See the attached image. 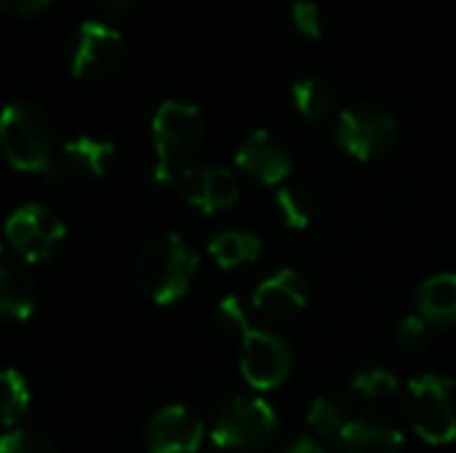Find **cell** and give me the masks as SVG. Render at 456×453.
<instances>
[{
	"instance_id": "1",
	"label": "cell",
	"mask_w": 456,
	"mask_h": 453,
	"mask_svg": "<svg viewBox=\"0 0 456 453\" xmlns=\"http://www.w3.org/2000/svg\"><path fill=\"white\" fill-rule=\"evenodd\" d=\"M0 152L11 168L56 179V136L51 117L27 101L0 109Z\"/></svg>"
},
{
	"instance_id": "2",
	"label": "cell",
	"mask_w": 456,
	"mask_h": 453,
	"mask_svg": "<svg viewBox=\"0 0 456 453\" xmlns=\"http://www.w3.org/2000/svg\"><path fill=\"white\" fill-rule=\"evenodd\" d=\"M195 272L198 256L176 232L152 238L136 259V283L155 304L179 302L190 291Z\"/></svg>"
},
{
	"instance_id": "3",
	"label": "cell",
	"mask_w": 456,
	"mask_h": 453,
	"mask_svg": "<svg viewBox=\"0 0 456 453\" xmlns=\"http://www.w3.org/2000/svg\"><path fill=\"white\" fill-rule=\"evenodd\" d=\"M206 123L203 112L179 99H168L158 107L152 117V147H155V166L152 179L158 184H171L176 171H184V163L195 158L203 144Z\"/></svg>"
},
{
	"instance_id": "4",
	"label": "cell",
	"mask_w": 456,
	"mask_h": 453,
	"mask_svg": "<svg viewBox=\"0 0 456 453\" xmlns=\"http://www.w3.org/2000/svg\"><path fill=\"white\" fill-rule=\"evenodd\" d=\"M406 414L417 435L430 446L456 441V382L441 374H425L406 390Z\"/></svg>"
},
{
	"instance_id": "5",
	"label": "cell",
	"mask_w": 456,
	"mask_h": 453,
	"mask_svg": "<svg viewBox=\"0 0 456 453\" xmlns=\"http://www.w3.org/2000/svg\"><path fill=\"white\" fill-rule=\"evenodd\" d=\"M275 427H278V417L267 400L238 395L219 406L211 425V441L219 449L254 451L273 438Z\"/></svg>"
},
{
	"instance_id": "6",
	"label": "cell",
	"mask_w": 456,
	"mask_h": 453,
	"mask_svg": "<svg viewBox=\"0 0 456 453\" xmlns=\"http://www.w3.org/2000/svg\"><path fill=\"white\" fill-rule=\"evenodd\" d=\"M334 136H337V144L347 155L358 160H377L395 144L398 123L382 107L358 104V107L342 109Z\"/></svg>"
},
{
	"instance_id": "7",
	"label": "cell",
	"mask_w": 456,
	"mask_h": 453,
	"mask_svg": "<svg viewBox=\"0 0 456 453\" xmlns=\"http://www.w3.org/2000/svg\"><path fill=\"white\" fill-rule=\"evenodd\" d=\"M67 235L64 222L40 203H27L16 208L5 222V238L11 248L29 264L45 262L61 246Z\"/></svg>"
},
{
	"instance_id": "8",
	"label": "cell",
	"mask_w": 456,
	"mask_h": 453,
	"mask_svg": "<svg viewBox=\"0 0 456 453\" xmlns=\"http://www.w3.org/2000/svg\"><path fill=\"white\" fill-rule=\"evenodd\" d=\"M123 53V35L107 21L88 19L75 32L69 51V72L75 80H102L118 69Z\"/></svg>"
},
{
	"instance_id": "9",
	"label": "cell",
	"mask_w": 456,
	"mask_h": 453,
	"mask_svg": "<svg viewBox=\"0 0 456 453\" xmlns=\"http://www.w3.org/2000/svg\"><path fill=\"white\" fill-rule=\"evenodd\" d=\"M294 368V352L289 342L273 331L251 328L240 339V374L254 390L281 387Z\"/></svg>"
},
{
	"instance_id": "10",
	"label": "cell",
	"mask_w": 456,
	"mask_h": 453,
	"mask_svg": "<svg viewBox=\"0 0 456 453\" xmlns=\"http://www.w3.org/2000/svg\"><path fill=\"white\" fill-rule=\"evenodd\" d=\"M235 166L248 174L251 179H256L259 184L267 187H278L286 182V176L291 174V152L289 147L267 128H256L251 131L235 150Z\"/></svg>"
},
{
	"instance_id": "11",
	"label": "cell",
	"mask_w": 456,
	"mask_h": 453,
	"mask_svg": "<svg viewBox=\"0 0 456 453\" xmlns=\"http://www.w3.org/2000/svg\"><path fill=\"white\" fill-rule=\"evenodd\" d=\"M184 200L200 214L227 211L238 203L240 187L230 168L222 166H192L179 174Z\"/></svg>"
},
{
	"instance_id": "12",
	"label": "cell",
	"mask_w": 456,
	"mask_h": 453,
	"mask_svg": "<svg viewBox=\"0 0 456 453\" xmlns=\"http://www.w3.org/2000/svg\"><path fill=\"white\" fill-rule=\"evenodd\" d=\"M144 441L150 453H195L203 443V425L184 406H166L147 422Z\"/></svg>"
},
{
	"instance_id": "13",
	"label": "cell",
	"mask_w": 456,
	"mask_h": 453,
	"mask_svg": "<svg viewBox=\"0 0 456 453\" xmlns=\"http://www.w3.org/2000/svg\"><path fill=\"white\" fill-rule=\"evenodd\" d=\"M310 299V286H307V278L294 270V267H286V270H278L273 272L270 278H265L256 291H254V310L267 318V320H289L294 318L297 312L305 310Z\"/></svg>"
},
{
	"instance_id": "14",
	"label": "cell",
	"mask_w": 456,
	"mask_h": 453,
	"mask_svg": "<svg viewBox=\"0 0 456 453\" xmlns=\"http://www.w3.org/2000/svg\"><path fill=\"white\" fill-rule=\"evenodd\" d=\"M403 446V433L377 417L347 419L345 430L334 441V449L339 453H401Z\"/></svg>"
},
{
	"instance_id": "15",
	"label": "cell",
	"mask_w": 456,
	"mask_h": 453,
	"mask_svg": "<svg viewBox=\"0 0 456 453\" xmlns=\"http://www.w3.org/2000/svg\"><path fill=\"white\" fill-rule=\"evenodd\" d=\"M417 307L419 315L430 326H449L456 320V275L441 272L428 278L417 288Z\"/></svg>"
},
{
	"instance_id": "16",
	"label": "cell",
	"mask_w": 456,
	"mask_h": 453,
	"mask_svg": "<svg viewBox=\"0 0 456 453\" xmlns=\"http://www.w3.org/2000/svg\"><path fill=\"white\" fill-rule=\"evenodd\" d=\"M64 166L80 176H104L115 160V144L99 136H75L61 150Z\"/></svg>"
},
{
	"instance_id": "17",
	"label": "cell",
	"mask_w": 456,
	"mask_h": 453,
	"mask_svg": "<svg viewBox=\"0 0 456 453\" xmlns=\"http://www.w3.org/2000/svg\"><path fill=\"white\" fill-rule=\"evenodd\" d=\"M259 251L262 243L248 230H224L216 232L208 243V254L222 270H238L243 264H251L259 259Z\"/></svg>"
},
{
	"instance_id": "18",
	"label": "cell",
	"mask_w": 456,
	"mask_h": 453,
	"mask_svg": "<svg viewBox=\"0 0 456 453\" xmlns=\"http://www.w3.org/2000/svg\"><path fill=\"white\" fill-rule=\"evenodd\" d=\"M35 312L32 283L13 267L0 264V318L27 320Z\"/></svg>"
},
{
	"instance_id": "19",
	"label": "cell",
	"mask_w": 456,
	"mask_h": 453,
	"mask_svg": "<svg viewBox=\"0 0 456 453\" xmlns=\"http://www.w3.org/2000/svg\"><path fill=\"white\" fill-rule=\"evenodd\" d=\"M291 96H294L297 109L313 123L326 120L329 112L334 109V88L323 75H302V77H297L294 85H291Z\"/></svg>"
},
{
	"instance_id": "20",
	"label": "cell",
	"mask_w": 456,
	"mask_h": 453,
	"mask_svg": "<svg viewBox=\"0 0 456 453\" xmlns=\"http://www.w3.org/2000/svg\"><path fill=\"white\" fill-rule=\"evenodd\" d=\"M275 206L289 230H307L315 216V200L307 190L286 184L275 192Z\"/></svg>"
},
{
	"instance_id": "21",
	"label": "cell",
	"mask_w": 456,
	"mask_h": 453,
	"mask_svg": "<svg viewBox=\"0 0 456 453\" xmlns=\"http://www.w3.org/2000/svg\"><path fill=\"white\" fill-rule=\"evenodd\" d=\"M29 409V387L21 374L3 368L0 371V425L13 427Z\"/></svg>"
},
{
	"instance_id": "22",
	"label": "cell",
	"mask_w": 456,
	"mask_h": 453,
	"mask_svg": "<svg viewBox=\"0 0 456 453\" xmlns=\"http://www.w3.org/2000/svg\"><path fill=\"white\" fill-rule=\"evenodd\" d=\"M350 387L358 398H363L369 403H382L398 392V376L382 366H366V368L355 371Z\"/></svg>"
},
{
	"instance_id": "23",
	"label": "cell",
	"mask_w": 456,
	"mask_h": 453,
	"mask_svg": "<svg viewBox=\"0 0 456 453\" xmlns=\"http://www.w3.org/2000/svg\"><path fill=\"white\" fill-rule=\"evenodd\" d=\"M307 425L315 430L318 438L329 441L334 446V441L339 438V433L347 425V414L342 409L339 400L334 398H315L307 409Z\"/></svg>"
},
{
	"instance_id": "24",
	"label": "cell",
	"mask_w": 456,
	"mask_h": 453,
	"mask_svg": "<svg viewBox=\"0 0 456 453\" xmlns=\"http://www.w3.org/2000/svg\"><path fill=\"white\" fill-rule=\"evenodd\" d=\"M216 323H219V328H222L224 334L238 336V339H243V336L251 331L248 315H246V310H243V304H240L238 296H224V299L216 304Z\"/></svg>"
},
{
	"instance_id": "25",
	"label": "cell",
	"mask_w": 456,
	"mask_h": 453,
	"mask_svg": "<svg viewBox=\"0 0 456 453\" xmlns=\"http://www.w3.org/2000/svg\"><path fill=\"white\" fill-rule=\"evenodd\" d=\"M0 453H56L53 446L29 430H8L0 438Z\"/></svg>"
},
{
	"instance_id": "26",
	"label": "cell",
	"mask_w": 456,
	"mask_h": 453,
	"mask_svg": "<svg viewBox=\"0 0 456 453\" xmlns=\"http://www.w3.org/2000/svg\"><path fill=\"white\" fill-rule=\"evenodd\" d=\"M428 320L422 315H406L398 328H395V339H398V347L406 350V352H414L419 350L425 342H428Z\"/></svg>"
},
{
	"instance_id": "27",
	"label": "cell",
	"mask_w": 456,
	"mask_h": 453,
	"mask_svg": "<svg viewBox=\"0 0 456 453\" xmlns=\"http://www.w3.org/2000/svg\"><path fill=\"white\" fill-rule=\"evenodd\" d=\"M294 24L299 27L302 35L307 37H321L323 21H321V8L315 0H297L294 3Z\"/></svg>"
},
{
	"instance_id": "28",
	"label": "cell",
	"mask_w": 456,
	"mask_h": 453,
	"mask_svg": "<svg viewBox=\"0 0 456 453\" xmlns=\"http://www.w3.org/2000/svg\"><path fill=\"white\" fill-rule=\"evenodd\" d=\"M48 5H51V0H0V8L3 11L19 13V16H27V19L43 13Z\"/></svg>"
},
{
	"instance_id": "29",
	"label": "cell",
	"mask_w": 456,
	"mask_h": 453,
	"mask_svg": "<svg viewBox=\"0 0 456 453\" xmlns=\"http://www.w3.org/2000/svg\"><path fill=\"white\" fill-rule=\"evenodd\" d=\"M283 453H326L323 451V446L318 443V441H313V438H297V441H291V446L286 449Z\"/></svg>"
},
{
	"instance_id": "30",
	"label": "cell",
	"mask_w": 456,
	"mask_h": 453,
	"mask_svg": "<svg viewBox=\"0 0 456 453\" xmlns=\"http://www.w3.org/2000/svg\"><path fill=\"white\" fill-rule=\"evenodd\" d=\"M110 13H115V16H123V13H128L139 0H99Z\"/></svg>"
},
{
	"instance_id": "31",
	"label": "cell",
	"mask_w": 456,
	"mask_h": 453,
	"mask_svg": "<svg viewBox=\"0 0 456 453\" xmlns=\"http://www.w3.org/2000/svg\"><path fill=\"white\" fill-rule=\"evenodd\" d=\"M0 256H3V243H0Z\"/></svg>"
}]
</instances>
